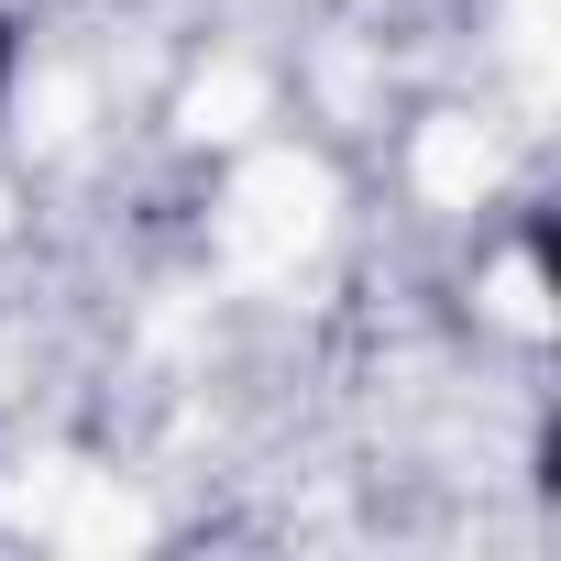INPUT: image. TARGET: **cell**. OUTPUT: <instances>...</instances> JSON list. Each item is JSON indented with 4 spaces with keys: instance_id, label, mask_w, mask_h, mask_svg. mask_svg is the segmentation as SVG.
<instances>
[{
    "instance_id": "1",
    "label": "cell",
    "mask_w": 561,
    "mask_h": 561,
    "mask_svg": "<svg viewBox=\"0 0 561 561\" xmlns=\"http://www.w3.org/2000/svg\"><path fill=\"white\" fill-rule=\"evenodd\" d=\"M12 78H23V23L0 12V100H12Z\"/></svg>"
}]
</instances>
